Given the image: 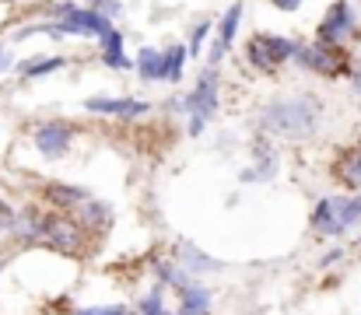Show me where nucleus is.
<instances>
[{
	"instance_id": "1",
	"label": "nucleus",
	"mask_w": 361,
	"mask_h": 315,
	"mask_svg": "<svg viewBox=\"0 0 361 315\" xmlns=\"http://www.w3.org/2000/svg\"><path fill=\"white\" fill-rule=\"evenodd\" d=\"M319 119H323V102L316 95H291L259 109V133L298 140V137L316 133Z\"/></svg>"
},
{
	"instance_id": "2",
	"label": "nucleus",
	"mask_w": 361,
	"mask_h": 315,
	"mask_svg": "<svg viewBox=\"0 0 361 315\" xmlns=\"http://www.w3.org/2000/svg\"><path fill=\"white\" fill-rule=\"evenodd\" d=\"M295 49H298L295 39L259 32V35H252V39L245 42V63H249L252 70H259V74H274L281 63H288V60L295 56Z\"/></svg>"
},
{
	"instance_id": "3",
	"label": "nucleus",
	"mask_w": 361,
	"mask_h": 315,
	"mask_svg": "<svg viewBox=\"0 0 361 315\" xmlns=\"http://www.w3.org/2000/svg\"><path fill=\"white\" fill-rule=\"evenodd\" d=\"M291 60H295L302 70L319 74V78H344V74H351L348 56H344L337 46H323V42H309V46L298 42V49H295Z\"/></svg>"
},
{
	"instance_id": "4",
	"label": "nucleus",
	"mask_w": 361,
	"mask_h": 315,
	"mask_svg": "<svg viewBox=\"0 0 361 315\" xmlns=\"http://www.w3.org/2000/svg\"><path fill=\"white\" fill-rule=\"evenodd\" d=\"M218 85H221V78H218V70H204L200 78H197V85H193V92L186 95V99H172L179 112H186L193 123H204L207 126V119L218 112Z\"/></svg>"
},
{
	"instance_id": "5",
	"label": "nucleus",
	"mask_w": 361,
	"mask_h": 315,
	"mask_svg": "<svg viewBox=\"0 0 361 315\" xmlns=\"http://www.w3.org/2000/svg\"><path fill=\"white\" fill-rule=\"evenodd\" d=\"M85 242V228L67 217V214H46L42 210V224H39V245H53L60 252H78Z\"/></svg>"
},
{
	"instance_id": "6",
	"label": "nucleus",
	"mask_w": 361,
	"mask_h": 315,
	"mask_svg": "<svg viewBox=\"0 0 361 315\" xmlns=\"http://www.w3.org/2000/svg\"><path fill=\"white\" fill-rule=\"evenodd\" d=\"M358 28H355V7H351V0H334L330 4V11L323 14V21H319V28H316V42H323V46H344L351 35H355Z\"/></svg>"
},
{
	"instance_id": "7",
	"label": "nucleus",
	"mask_w": 361,
	"mask_h": 315,
	"mask_svg": "<svg viewBox=\"0 0 361 315\" xmlns=\"http://www.w3.org/2000/svg\"><path fill=\"white\" fill-rule=\"evenodd\" d=\"M32 140H35V151H39L46 161H56V158H63V154L71 151V144H74V126L63 123V119H49V123L35 126Z\"/></svg>"
},
{
	"instance_id": "8",
	"label": "nucleus",
	"mask_w": 361,
	"mask_h": 315,
	"mask_svg": "<svg viewBox=\"0 0 361 315\" xmlns=\"http://www.w3.org/2000/svg\"><path fill=\"white\" fill-rule=\"evenodd\" d=\"M239 21H242V0H235V4L221 14V21H218V35L207 42V67H211V70H218V67H221V60L228 56V49L235 46Z\"/></svg>"
},
{
	"instance_id": "9",
	"label": "nucleus",
	"mask_w": 361,
	"mask_h": 315,
	"mask_svg": "<svg viewBox=\"0 0 361 315\" xmlns=\"http://www.w3.org/2000/svg\"><path fill=\"white\" fill-rule=\"evenodd\" d=\"M85 109L95 112V116H120V119H133V116H147L151 102H140V99H106V95H92L85 99Z\"/></svg>"
},
{
	"instance_id": "10",
	"label": "nucleus",
	"mask_w": 361,
	"mask_h": 315,
	"mask_svg": "<svg viewBox=\"0 0 361 315\" xmlns=\"http://www.w3.org/2000/svg\"><path fill=\"white\" fill-rule=\"evenodd\" d=\"M309 224H312V231H319L323 238H337V235H344V224H341V210H337V197H323L312 214H309Z\"/></svg>"
},
{
	"instance_id": "11",
	"label": "nucleus",
	"mask_w": 361,
	"mask_h": 315,
	"mask_svg": "<svg viewBox=\"0 0 361 315\" xmlns=\"http://www.w3.org/2000/svg\"><path fill=\"white\" fill-rule=\"evenodd\" d=\"M176 259H179L176 266H179L186 277H193V273H214V270H218V259H211L197 242H179V245H176Z\"/></svg>"
},
{
	"instance_id": "12",
	"label": "nucleus",
	"mask_w": 361,
	"mask_h": 315,
	"mask_svg": "<svg viewBox=\"0 0 361 315\" xmlns=\"http://www.w3.org/2000/svg\"><path fill=\"white\" fill-rule=\"evenodd\" d=\"M42 197H46L49 207H56V210H78L92 193L85 186H74V183H46L42 186Z\"/></svg>"
},
{
	"instance_id": "13",
	"label": "nucleus",
	"mask_w": 361,
	"mask_h": 315,
	"mask_svg": "<svg viewBox=\"0 0 361 315\" xmlns=\"http://www.w3.org/2000/svg\"><path fill=\"white\" fill-rule=\"evenodd\" d=\"M99 53H102V63H106L109 70H130V67H133L130 56L123 53V32L120 28H106V32L99 35Z\"/></svg>"
},
{
	"instance_id": "14",
	"label": "nucleus",
	"mask_w": 361,
	"mask_h": 315,
	"mask_svg": "<svg viewBox=\"0 0 361 315\" xmlns=\"http://www.w3.org/2000/svg\"><path fill=\"white\" fill-rule=\"evenodd\" d=\"M252 154H256V168H249L242 179L245 183H259V179H270L274 172H277V151L270 147V137H256V144H252Z\"/></svg>"
},
{
	"instance_id": "15",
	"label": "nucleus",
	"mask_w": 361,
	"mask_h": 315,
	"mask_svg": "<svg viewBox=\"0 0 361 315\" xmlns=\"http://www.w3.org/2000/svg\"><path fill=\"white\" fill-rule=\"evenodd\" d=\"M207 312H211V291L207 288H200L197 280L179 288V315H207Z\"/></svg>"
},
{
	"instance_id": "16",
	"label": "nucleus",
	"mask_w": 361,
	"mask_h": 315,
	"mask_svg": "<svg viewBox=\"0 0 361 315\" xmlns=\"http://www.w3.org/2000/svg\"><path fill=\"white\" fill-rule=\"evenodd\" d=\"M74 221L81 224V228H92V231H99V228H106L109 221H113V207L109 204H102V200H85L81 207L74 210Z\"/></svg>"
},
{
	"instance_id": "17",
	"label": "nucleus",
	"mask_w": 361,
	"mask_h": 315,
	"mask_svg": "<svg viewBox=\"0 0 361 315\" xmlns=\"http://www.w3.org/2000/svg\"><path fill=\"white\" fill-rule=\"evenodd\" d=\"M334 172H337V179H341L348 190H355V193H358L361 190V144L341 154V161H337V168H334Z\"/></svg>"
},
{
	"instance_id": "18",
	"label": "nucleus",
	"mask_w": 361,
	"mask_h": 315,
	"mask_svg": "<svg viewBox=\"0 0 361 315\" xmlns=\"http://www.w3.org/2000/svg\"><path fill=\"white\" fill-rule=\"evenodd\" d=\"M186 74V46H169L161 49V81L179 85Z\"/></svg>"
},
{
	"instance_id": "19",
	"label": "nucleus",
	"mask_w": 361,
	"mask_h": 315,
	"mask_svg": "<svg viewBox=\"0 0 361 315\" xmlns=\"http://www.w3.org/2000/svg\"><path fill=\"white\" fill-rule=\"evenodd\" d=\"M133 70H137L144 81H161V49L140 46V53H137V60H133Z\"/></svg>"
},
{
	"instance_id": "20",
	"label": "nucleus",
	"mask_w": 361,
	"mask_h": 315,
	"mask_svg": "<svg viewBox=\"0 0 361 315\" xmlns=\"http://www.w3.org/2000/svg\"><path fill=\"white\" fill-rule=\"evenodd\" d=\"M63 67H67L63 56H35V60L18 63V74H21V78H46V74H56V70H63Z\"/></svg>"
},
{
	"instance_id": "21",
	"label": "nucleus",
	"mask_w": 361,
	"mask_h": 315,
	"mask_svg": "<svg viewBox=\"0 0 361 315\" xmlns=\"http://www.w3.org/2000/svg\"><path fill=\"white\" fill-rule=\"evenodd\" d=\"M214 32V21H197L193 32H190V46H186V56H200L207 49V35Z\"/></svg>"
},
{
	"instance_id": "22",
	"label": "nucleus",
	"mask_w": 361,
	"mask_h": 315,
	"mask_svg": "<svg viewBox=\"0 0 361 315\" xmlns=\"http://www.w3.org/2000/svg\"><path fill=\"white\" fill-rule=\"evenodd\" d=\"M161 291H165V288H154V291H151L147 298H140V305H137V309H140V315L165 312V298H161Z\"/></svg>"
},
{
	"instance_id": "23",
	"label": "nucleus",
	"mask_w": 361,
	"mask_h": 315,
	"mask_svg": "<svg viewBox=\"0 0 361 315\" xmlns=\"http://www.w3.org/2000/svg\"><path fill=\"white\" fill-rule=\"evenodd\" d=\"M88 11H95V14H102L106 21H113V18L120 14V0H88Z\"/></svg>"
},
{
	"instance_id": "24",
	"label": "nucleus",
	"mask_w": 361,
	"mask_h": 315,
	"mask_svg": "<svg viewBox=\"0 0 361 315\" xmlns=\"http://www.w3.org/2000/svg\"><path fill=\"white\" fill-rule=\"evenodd\" d=\"M74 315H130L126 305H88V309H78Z\"/></svg>"
},
{
	"instance_id": "25",
	"label": "nucleus",
	"mask_w": 361,
	"mask_h": 315,
	"mask_svg": "<svg viewBox=\"0 0 361 315\" xmlns=\"http://www.w3.org/2000/svg\"><path fill=\"white\" fill-rule=\"evenodd\" d=\"M14 214H18V210L11 207L7 200H0V231H11V228H14Z\"/></svg>"
},
{
	"instance_id": "26",
	"label": "nucleus",
	"mask_w": 361,
	"mask_h": 315,
	"mask_svg": "<svg viewBox=\"0 0 361 315\" xmlns=\"http://www.w3.org/2000/svg\"><path fill=\"white\" fill-rule=\"evenodd\" d=\"M277 11H284V14H291V11H298L302 7V0H270Z\"/></svg>"
},
{
	"instance_id": "27",
	"label": "nucleus",
	"mask_w": 361,
	"mask_h": 315,
	"mask_svg": "<svg viewBox=\"0 0 361 315\" xmlns=\"http://www.w3.org/2000/svg\"><path fill=\"white\" fill-rule=\"evenodd\" d=\"M351 85H355V92H361V63H351Z\"/></svg>"
},
{
	"instance_id": "28",
	"label": "nucleus",
	"mask_w": 361,
	"mask_h": 315,
	"mask_svg": "<svg viewBox=\"0 0 361 315\" xmlns=\"http://www.w3.org/2000/svg\"><path fill=\"white\" fill-rule=\"evenodd\" d=\"M337 259H341V249H334V252H326V256H323V266H334Z\"/></svg>"
},
{
	"instance_id": "29",
	"label": "nucleus",
	"mask_w": 361,
	"mask_h": 315,
	"mask_svg": "<svg viewBox=\"0 0 361 315\" xmlns=\"http://www.w3.org/2000/svg\"><path fill=\"white\" fill-rule=\"evenodd\" d=\"M0 270H4V259H0Z\"/></svg>"
}]
</instances>
